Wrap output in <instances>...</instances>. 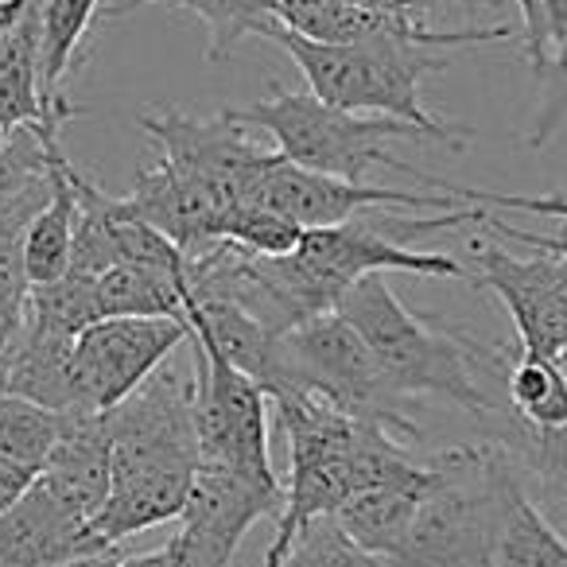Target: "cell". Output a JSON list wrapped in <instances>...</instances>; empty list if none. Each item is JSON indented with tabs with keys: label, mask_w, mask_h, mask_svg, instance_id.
I'll list each match as a JSON object with an SVG mask.
<instances>
[{
	"label": "cell",
	"mask_w": 567,
	"mask_h": 567,
	"mask_svg": "<svg viewBox=\"0 0 567 567\" xmlns=\"http://www.w3.org/2000/svg\"><path fill=\"white\" fill-rule=\"evenodd\" d=\"M513 35L517 32L505 24L466 28V32H427L424 24L389 20L385 28L354 43H319L292 32V28H280L276 43L296 59L319 102L347 113H365V117L404 121V125L420 128L427 141L466 148L471 128L427 113L424 97H420V82L440 66H447L443 51L513 40Z\"/></svg>",
	"instance_id": "cell-1"
},
{
	"label": "cell",
	"mask_w": 567,
	"mask_h": 567,
	"mask_svg": "<svg viewBox=\"0 0 567 567\" xmlns=\"http://www.w3.org/2000/svg\"><path fill=\"white\" fill-rule=\"evenodd\" d=\"M432 486L385 567H489L505 505L520 482L517 458L502 440L435 451Z\"/></svg>",
	"instance_id": "cell-2"
},
{
	"label": "cell",
	"mask_w": 567,
	"mask_h": 567,
	"mask_svg": "<svg viewBox=\"0 0 567 567\" xmlns=\"http://www.w3.org/2000/svg\"><path fill=\"white\" fill-rule=\"evenodd\" d=\"M339 316L362 334L401 396H440L474 420L497 416V404L478 385V370L502 365V358L471 342L463 331H435L432 323L412 316L381 272L362 276L342 296Z\"/></svg>",
	"instance_id": "cell-3"
},
{
	"label": "cell",
	"mask_w": 567,
	"mask_h": 567,
	"mask_svg": "<svg viewBox=\"0 0 567 567\" xmlns=\"http://www.w3.org/2000/svg\"><path fill=\"white\" fill-rule=\"evenodd\" d=\"M226 117L241 128H260L276 141L288 164L303 172L334 175V179L362 183L370 167H389L409 179L424 183L427 172H416L404 159L389 156V136H409V141H427L420 128L404 125L393 117H365V113H347L319 102L311 90H288L276 82L268 97L241 110H226Z\"/></svg>",
	"instance_id": "cell-4"
},
{
	"label": "cell",
	"mask_w": 567,
	"mask_h": 567,
	"mask_svg": "<svg viewBox=\"0 0 567 567\" xmlns=\"http://www.w3.org/2000/svg\"><path fill=\"white\" fill-rule=\"evenodd\" d=\"M284 385L308 389L339 412L381 427L401 443L420 440V424L409 416V396L396 393L365 339L339 311L308 319L284 334V381L276 389Z\"/></svg>",
	"instance_id": "cell-5"
},
{
	"label": "cell",
	"mask_w": 567,
	"mask_h": 567,
	"mask_svg": "<svg viewBox=\"0 0 567 567\" xmlns=\"http://www.w3.org/2000/svg\"><path fill=\"white\" fill-rule=\"evenodd\" d=\"M195 370V432L203 463H221L252 478L280 482L268 455V396L249 373L190 334Z\"/></svg>",
	"instance_id": "cell-6"
},
{
	"label": "cell",
	"mask_w": 567,
	"mask_h": 567,
	"mask_svg": "<svg viewBox=\"0 0 567 567\" xmlns=\"http://www.w3.org/2000/svg\"><path fill=\"white\" fill-rule=\"evenodd\" d=\"M190 342V323L183 316L152 319H97L74 339V389L79 404L90 412L117 409L133 396L175 347Z\"/></svg>",
	"instance_id": "cell-7"
},
{
	"label": "cell",
	"mask_w": 567,
	"mask_h": 567,
	"mask_svg": "<svg viewBox=\"0 0 567 567\" xmlns=\"http://www.w3.org/2000/svg\"><path fill=\"white\" fill-rule=\"evenodd\" d=\"M141 125L159 148V159H167L187 179L203 183L226 206L249 203L260 175L276 159V152L257 148L226 113L218 121H198L179 110H152L141 113Z\"/></svg>",
	"instance_id": "cell-8"
},
{
	"label": "cell",
	"mask_w": 567,
	"mask_h": 567,
	"mask_svg": "<svg viewBox=\"0 0 567 567\" xmlns=\"http://www.w3.org/2000/svg\"><path fill=\"white\" fill-rule=\"evenodd\" d=\"M284 482L252 478L221 463H198L175 533L183 567H229L237 544L260 517H280Z\"/></svg>",
	"instance_id": "cell-9"
},
{
	"label": "cell",
	"mask_w": 567,
	"mask_h": 567,
	"mask_svg": "<svg viewBox=\"0 0 567 567\" xmlns=\"http://www.w3.org/2000/svg\"><path fill=\"white\" fill-rule=\"evenodd\" d=\"M471 249L474 280L509 308L520 350L536 358H559V350L567 347V257H513L494 241H474Z\"/></svg>",
	"instance_id": "cell-10"
},
{
	"label": "cell",
	"mask_w": 567,
	"mask_h": 567,
	"mask_svg": "<svg viewBox=\"0 0 567 567\" xmlns=\"http://www.w3.org/2000/svg\"><path fill=\"white\" fill-rule=\"evenodd\" d=\"M249 203L272 206V210L288 214L300 221L303 229L319 226H342L354 221L381 206H412V210H455V195H416V190H389V187H365V183L334 179V175L303 172V167L288 164L276 152L268 172L260 175L257 190Z\"/></svg>",
	"instance_id": "cell-11"
},
{
	"label": "cell",
	"mask_w": 567,
	"mask_h": 567,
	"mask_svg": "<svg viewBox=\"0 0 567 567\" xmlns=\"http://www.w3.org/2000/svg\"><path fill=\"white\" fill-rule=\"evenodd\" d=\"M105 551H117V544L97 536L94 520L79 517L40 478L17 505L0 513V567H55Z\"/></svg>",
	"instance_id": "cell-12"
},
{
	"label": "cell",
	"mask_w": 567,
	"mask_h": 567,
	"mask_svg": "<svg viewBox=\"0 0 567 567\" xmlns=\"http://www.w3.org/2000/svg\"><path fill=\"white\" fill-rule=\"evenodd\" d=\"M308 260L339 276L342 284L354 288L362 276L373 272H412V276H435V280H466V268L447 252H416L404 249L401 241L385 237L370 218L342 221V226H319L303 229L300 249Z\"/></svg>",
	"instance_id": "cell-13"
},
{
	"label": "cell",
	"mask_w": 567,
	"mask_h": 567,
	"mask_svg": "<svg viewBox=\"0 0 567 567\" xmlns=\"http://www.w3.org/2000/svg\"><path fill=\"white\" fill-rule=\"evenodd\" d=\"M40 482L79 517L97 520L113 489V440L105 412H63L59 443Z\"/></svg>",
	"instance_id": "cell-14"
},
{
	"label": "cell",
	"mask_w": 567,
	"mask_h": 567,
	"mask_svg": "<svg viewBox=\"0 0 567 567\" xmlns=\"http://www.w3.org/2000/svg\"><path fill=\"white\" fill-rule=\"evenodd\" d=\"M128 203L148 226L172 237L183 249V257H195V252L210 249L214 241H221V218L229 210L214 190L179 175L167 159H156V164L136 172Z\"/></svg>",
	"instance_id": "cell-15"
},
{
	"label": "cell",
	"mask_w": 567,
	"mask_h": 567,
	"mask_svg": "<svg viewBox=\"0 0 567 567\" xmlns=\"http://www.w3.org/2000/svg\"><path fill=\"white\" fill-rule=\"evenodd\" d=\"M94 17H102V0H40V86L43 110L55 125H71L79 117V105L63 94L66 74L74 71L82 55Z\"/></svg>",
	"instance_id": "cell-16"
},
{
	"label": "cell",
	"mask_w": 567,
	"mask_h": 567,
	"mask_svg": "<svg viewBox=\"0 0 567 567\" xmlns=\"http://www.w3.org/2000/svg\"><path fill=\"white\" fill-rule=\"evenodd\" d=\"M9 393L59 412V416L63 412H90L79 404V389H74V339L43 331L28 319L24 339L12 354Z\"/></svg>",
	"instance_id": "cell-17"
},
{
	"label": "cell",
	"mask_w": 567,
	"mask_h": 567,
	"mask_svg": "<svg viewBox=\"0 0 567 567\" xmlns=\"http://www.w3.org/2000/svg\"><path fill=\"white\" fill-rule=\"evenodd\" d=\"M144 4H164L172 12H190V17L203 20L206 32H210V48H206L210 63H226L245 35L276 40V32L284 28L280 0H121L113 9H102V20L133 17Z\"/></svg>",
	"instance_id": "cell-18"
},
{
	"label": "cell",
	"mask_w": 567,
	"mask_h": 567,
	"mask_svg": "<svg viewBox=\"0 0 567 567\" xmlns=\"http://www.w3.org/2000/svg\"><path fill=\"white\" fill-rule=\"evenodd\" d=\"M71 159L66 152L55 159V190H51L48 206L32 218L24 237V272L28 284H55L71 272L74 257V221H79V190L71 179Z\"/></svg>",
	"instance_id": "cell-19"
},
{
	"label": "cell",
	"mask_w": 567,
	"mask_h": 567,
	"mask_svg": "<svg viewBox=\"0 0 567 567\" xmlns=\"http://www.w3.org/2000/svg\"><path fill=\"white\" fill-rule=\"evenodd\" d=\"M24 125H55L48 121L40 86V0H32L17 32L0 40V128L12 133Z\"/></svg>",
	"instance_id": "cell-20"
},
{
	"label": "cell",
	"mask_w": 567,
	"mask_h": 567,
	"mask_svg": "<svg viewBox=\"0 0 567 567\" xmlns=\"http://www.w3.org/2000/svg\"><path fill=\"white\" fill-rule=\"evenodd\" d=\"M432 466V463H427ZM432 482L424 486H373V489H358L354 497L339 505L334 520L347 528V536L354 544H362L365 551L385 559L389 551L401 548L404 533H409L412 517L420 509V497L427 494Z\"/></svg>",
	"instance_id": "cell-21"
},
{
	"label": "cell",
	"mask_w": 567,
	"mask_h": 567,
	"mask_svg": "<svg viewBox=\"0 0 567 567\" xmlns=\"http://www.w3.org/2000/svg\"><path fill=\"white\" fill-rule=\"evenodd\" d=\"M564 564H567V540L536 509L525 482H517L509 494V505H505L502 528H497L489 567H564Z\"/></svg>",
	"instance_id": "cell-22"
},
{
	"label": "cell",
	"mask_w": 567,
	"mask_h": 567,
	"mask_svg": "<svg viewBox=\"0 0 567 567\" xmlns=\"http://www.w3.org/2000/svg\"><path fill=\"white\" fill-rule=\"evenodd\" d=\"M97 311L102 319H152V316H183L187 280L164 272H148L136 265H113L94 280Z\"/></svg>",
	"instance_id": "cell-23"
},
{
	"label": "cell",
	"mask_w": 567,
	"mask_h": 567,
	"mask_svg": "<svg viewBox=\"0 0 567 567\" xmlns=\"http://www.w3.org/2000/svg\"><path fill=\"white\" fill-rule=\"evenodd\" d=\"M513 451V458L528 466L540 482V497L567 517V424L559 427H533L513 412L494 432Z\"/></svg>",
	"instance_id": "cell-24"
},
{
	"label": "cell",
	"mask_w": 567,
	"mask_h": 567,
	"mask_svg": "<svg viewBox=\"0 0 567 567\" xmlns=\"http://www.w3.org/2000/svg\"><path fill=\"white\" fill-rule=\"evenodd\" d=\"M59 443V412L40 409L24 396H0V463L43 474Z\"/></svg>",
	"instance_id": "cell-25"
},
{
	"label": "cell",
	"mask_w": 567,
	"mask_h": 567,
	"mask_svg": "<svg viewBox=\"0 0 567 567\" xmlns=\"http://www.w3.org/2000/svg\"><path fill=\"white\" fill-rule=\"evenodd\" d=\"M509 404L525 424L559 427L567 424V378L556 358L520 354L509 370Z\"/></svg>",
	"instance_id": "cell-26"
},
{
	"label": "cell",
	"mask_w": 567,
	"mask_h": 567,
	"mask_svg": "<svg viewBox=\"0 0 567 567\" xmlns=\"http://www.w3.org/2000/svg\"><path fill=\"white\" fill-rule=\"evenodd\" d=\"M28 319L43 331H55L63 339H79L86 327H94L102 319L97 311V292H94V276L66 272L55 284H40L28 292Z\"/></svg>",
	"instance_id": "cell-27"
},
{
	"label": "cell",
	"mask_w": 567,
	"mask_h": 567,
	"mask_svg": "<svg viewBox=\"0 0 567 567\" xmlns=\"http://www.w3.org/2000/svg\"><path fill=\"white\" fill-rule=\"evenodd\" d=\"M221 237L249 252H260V257H284V252L300 249L303 226L288 218V214L272 210V206L237 203L221 218Z\"/></svg>",
	"instance_id": "cell-28"
},
{
	"label": "cell",
	"mask_w": 567,
	"mask_h": 567,
	"mask_svg": "<svg viewBox=\"0 0 567 567\" xmlns=\"http://www.w3.org/2000/svg\"><path fill=\"white\" fill-rule=\"evenodd\" d=\"M276 567H385V564H381V556H373L362 544L350 540L347 528L331 513V517L308 520Z\"/></svg>",
	"instance_id": "cell-29"
},
{
	"label": "cell",
	"mask_w": 567,
	"mask_h": 567,
	"mask_svg": "<svg viewBox=\"0 0 567 567\" xmlns=\"http://www.w3.org/2000/svg\"><path fill=\"white\" fill-rule=\"evenodd\" d=\"M540 105H536L533 121H528L525 144L528 148H548L551 136L567 121V40L556 43V55L540 71Z\"/></svg>",
	"instance_id": "cell-30"
},
{
	"label": "cell",
	"mask_w": 567,
	"mask_h": 567,
	"mask_svg": "<svg viewBox=\"0 0 567 567\" xmlns=\"http://www.w3.org/2000/svg\"><path fill=\"white\" fill-rule=\"evenodd\" d=\"M424 187H440L443 195H455L458 203H471V206H497V210H525V214H544V218L567 221V195H505V190L458 187V183L435 179V175H427Z\"/></svg>",
	"instance_id": "cell-31"
},
{
	"label": "cell",
	"mask_w": 567,
	"mask_h": 567,
	"mask_svg": "<svg viewBox=\"0 0 567 567\" xmlns=\"http://www.w3.org/2000/svg\"><path fill=\"white\" fill-rule=\"evenodd\" d=\"M520 4V43H525V59L533 71L540 74L551 59V35L548 20H544V0H517Z\"/></svg>",
	"instance_id": "cell-32"
},
{
	"label": "cell",
	"mask_w": 567,
	"mask_h": 567,
	"mask_svg": "<svg viewBox=\"0 0 567 567\" xmlns=\"http://www.w3.org/2000/svg\"><path fill=\"white\" fill-rule=\"evenodd\" d=\"M117 567H183V556H179V544L175 536L156 551H141V556H121Z\"/></svg>",
	"instance_id": "cell-33"
},
{
	"label": "cell",
	"mask_w": 567,
	"mask_h": 567,
	"mask_svg": "<svg viewBox=\"0 0 567 567\" xmlns=\"http://www.w3.org/2000/svg\"><path fill=\"white\" fill-rule=\"evenodd\" d=\"M32 0H0V40H9L12 32L20 28V20L28 17Z\"/></svg>",
	"instance_id": "cell-34"
},
{
	"label": "cell",
	"mask_w": 567,
	"mask_h": 567,
	"mask_svg": "<svg viewBox=\"0 0 567 567\" xmlns=\"http://www.w3.org/2000/svg\"><path fill=\"white\" fill-rule=\"evenodd\" d=\"M544 20H548L551 48L567 40V0H544Z\"/></svg>",
	"instance_id": "cell-35"
},
{
	"label": "cell",
	"mask_w": 567,
	"mask_h": 567,
	"mask_svg": "<svg viewBox=\"0 0 567 567\" xmlns=\"http://www.w3.org/2000/svg\"><path fill=\"white\" fill-rule=\"evenodd\" d=\"M121 551H105V556H82V559H66V564L55 567H117Z\"/></svg>",
	"instance_id": "cell-36"
},
{
	"label": "cell",
	"mask_w": 567,
	"mask_h": 567,
	"mask_svg": "<svg viewBox=\"0 0 567 567\" xmlns=\"http://www.w3.org/2000/svg\"><path fill=\"white\" fill-rule=\"evenodd\" d=\"M12 354H17V350H0V396L9 393V370H12Z\"/></svg>",
	"instance_id": "cell-37"
},
{
	"label": "cell",
	"mask_w": 567,
	"mask_h": 567,
	"mask_svg": "<svg viewBox=\"0 0 567 567\" xmlns=\"http://www.w3.org/2000/svg\"><path fill=\"white\" fill-rule=\"evenodd\" d=\"M308 4H316V0H280V20H288L292 12L308 9Z\"/></svg>",
	"instance_id": "cell-38"
},
{
	"label": "cell",
	"mask_w": 567,
	"mask_h": 567,
	"mask_svg": "<svg viewBox=\"0 0 567 567\" xmlns=\"http://www.w3.org/2000/svg\"><path fill=\"white\" fill-rule=\"evenodd\" d=\"M556 362H559V370H564V378H567V347L559 350V358H556Z\"/></svg>",
	"instance_id": "cell-39"
},
{
	"label": "cell",
	"mask_w": 567,
	"mask_h": 567,
	"mask_svg": "<svg viewBox=\"0 0 567 567\" xmlns=\"http://www.w3.org/2000/svg\"><path fill=\"white\" fill-rule=\"evenodd\" d=\"M564 567H567V564H564Z\"/></svg>",
	"instance_id": "cell-40"
}]
</instances>
